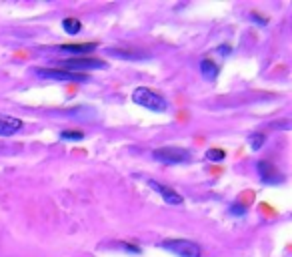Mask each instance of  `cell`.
Returning <instances> with one entry per match:
<instances>
[{
  "instance_id": "cell-1",
  "label": "cell",
  "mask_w": 292,
  "mask_h": 257,
  "mask_svg": "<svg viewBox=\"0 0 292 257\" xmlns=\"http://www.w3.org/2000/svg\"><path fill=\"white\" fill-rule=\"evenodd\" d=\"M132 101L152 113H164L168 109V101L162 95H158L156 91L146 89V87H138L132 91Z\"/></svg>"
},
{
  "instance_id": "cell-2",
  "label": "cell",
  "mask_w": 292,
  "mask_h": 257,
  "mask_svg": "<svg viewBox=\"0 0 292 257\" xmlns=\"http://www.w3.org/2000/svg\"><path fill=\"white\" fill-rule=\"evenodd\" d=\"M152 159L164 165H178V163H188L192 155L190 151L180 149V147H160L152 151Z\"/></svg>"
},
{
  "instance_id": "cell-3",
  "label": "cell",
  "mask_w": 292,
  "mask_h": 257,
  "mask_svg": "<svg viewBox=\"0 0 292 257\" xmlns=\"http://www.w3.org/2000/svg\"><path fill=\"white\" fill-rule=\"evenodd\" d=\"M36 76L46 78V80H60V82H88L90 76L82 72H68L62 68H36Z\"/></svg>"
},
{
  "instance_id": "cell-4",
  "label": "cell",
  "mask_w": 292,
  "mask_h": 257,
  "mask_svg": "<svg viewBox=\"0 0 292 257\" xmlns=\"http://www.w3.org/2000/svg\"><path fill=\"white\" fill-rule=\"evenodd\" d=\"M158 247L166 249V251H170V253H174L178 257H202L200 245H196L190 239H170V241L160 243Z\"/></svg>"
},
{
  "instance_id": "cell-5",
  "label": "cell",
  "mask_w": 292,
  "mask_h": 257,
  "mask_svg": "<svg viewBox=\"0 0 292 257\" xmlns=\"http://www.w3.org/2000/svg\"><path fill=\"white\" fill-rule=\"evenodd\" d=\"M56 64H60L62 70L68 72H78V70H104L108 68V64L104 60H96V58H66V60H58Z\"/></svg>"
},
{
  "instance_id": "cell-6",
  "label": "cell",
  "mask_w": 292,
  "mask_h": 257,
  "mask_svg": "<svg viewBox=\"0 0 292 257\" xmlns=\"http://www.w3.org/2000/svg\"><path fill=\"white\" fill-rule=\"evenodd\" d=\"M256 171H258V177H260V181L262 183H266V185H278V183H282L284 181V177H282V173L270 163V161H258L256 163Z\"/></svg>"
},
{
  "instance_id": "cell-7",
  "label": "cell",
  "mask_w": 292,
  "mask_h": 257,
  "mask_svg": "<svg viewBox=\"0 0 292 257\" xmlns=\"http://www.w3.org/2000/svg\"><path fill=\"white\" fill-rule=\"evenodd\" d=\"M106 54L120 60H148L150 54L140 48H106Z\"/></svg>"
},
{
  "instance_id": "cell-8",
  "label": "cell",
  "mask_w": 292,
  "mask_h": 257,
  "mask_svg": "<svg viewBox=\"0 0 292 257\" xmlns=\"http://www.w3.org/2000/svg\"><path fill=\"white\" fill-rule=\"evenodd\" d=\"M98 44L96 42H82V44H60L56 46V50L68 54V56H74V58H84V54L96 50Z\"/></svg>"
},
{
  "instance_id": "cell-9",
  "label": "cell",
  "mask_w": 292,
  "mask_h": 257,
  "mask_svg": "<svg viewBox=\"0 0 292 257\" xmlns=\"http://www.w3.org/2000/svg\"><path fill=\"white\" fill-rule=\"evenodd\" d=\"M148 187H152L168 205H182V201H184L180 193H176L174 189H170V187H166V185H162L158 181H148Z\"/></svg>"
},
{
  "instance_id": "cell-10",
  "label": "cell",
  "mask_w": 292,
  "mask_h": 257,
  "mask_svg": "<svg viewBox=\"0 0 292 257\" xmlns=\"http://www.w3.org/2000/svg\"><path fill=\"white\" fill-rule=\"evenodd\" d=\"M22 129V121L10 115H0V137H12Z\"/></svg>"
},
{
  "instance_id": "cell-11",
  "label": "cell",
  "mask_w": 292,
  "mask_h": 257,
  "mask_svg": "<svg viewBox=\"0 0 292 257\" xmlns=\"http://www.w3.org/2000/svg\"><path fill=\"white\" fill-rule=\"evenodd\" d=\"M198 68H200V74L206 78V80H216V76H218V64L214 62V60H210V58H202L200 60V64H198Z\"/></svg>"
},
{
  "instance_id": "cell-12",
  "label": "cell",
  "mask_w": 292,
  "mask_h": 257,
  "mask_svg": "<svg viewBox=\"0 0 292 257\" xmlns=\"http://www.w3.org/2000/svg\"><path fill=\"white\" fill-rule=\"evenodd\" d=\"M62 28H64V32H68V34H78V32L82 30V22L76 20V18H64V20H62Z\"/></svg>"
},
{
  "instance_id": "cell-13",
  "label": "cell",
  "mask_w": 292,
  "mask_h": 257,
  "mask_svg": "<svg viewBox=\"0 0 292 257\" xmlns=\"http://www.w3.org/2000/svg\"><path fill=\"white\" fill-rule=\"evenodd\" d=\"M248 143H250V149L252 151H260L264 147V143H266V135L264 133H252L248 137Z\"/></svg>"
},
{
  "instance_id": "cell-14",
  "label": "cell",
  "mask_w": 292,
  "mask_h": 257,
  "mask_svg": "<svg viewBox=\"0 0 292 257\" xmlns=\"http://www.w3.org/2000/svg\"><path fill=\"white\" fill-rule=\"evenodd\" d=\"M206 161H212V163H222L226 159V153L222 149H208L206 151Z\"/></svg>"
},
{
  "instance_id": "cell-15",
  "label": "cell",
  "mask_w": 292,
  "mask_h": 257,
  "mask_svg": "<svg viewBox=\"0 0 292 257\" xmlns=\"http://www.w3.org/2000/svg\"><path fill=\"white\" fill-rule=\"evenodd\" d=\"M60 139L62 141H82L84 133L82 131H60Z\"/></svg>"
},
{
  "instance_id": "cell-16",
  "label": "cell",
  "mask_w": 292,
  "mask_h": 257,
  "mask_svg": "<svg viewBox=\"0 0 292 257\" xmlns=\"http://www.w3.org/2000/svg\"><path fill=\"white\" fill-rule=\"evenodd\" d=\"M118 247H120L122 251L130 253V255H140V253H142V249H140L138 245H134V243H128V241H118Z\"/></svg>"
},
{
  "instance_id": "cell-17",
  "label": "cell",
  "mask_w": 292,
  "mask_h": 257,
  "mask_svg": "<svg viewBox=\"0 0 292 257\" xmlns=\"http://www.w3.org/2000/svg\"><path fill=\"white\" fill-rule=\"evenodd\" d=\"M230 213L236 215V217H242V215L246 213V207H244L242 203H232V205H230Z\"/></svg>"
},
{
  "instance_id": "cell-18",
  "label": "cell",
  "mask_w": 292,
  "mask_h": 257,
  "mask_svg": "<svg viewBox=\"0 0 292 257\" xmlns=\"http://www.w3.org/2000/svg\"><path fill=\"white\" fill-rule=\"evenodd\" d=\"M250 20L256 22V24H260V26H266V24H268V18H264V16L258 14V12H250Z\"/></svg>"
},
{
  "instance_id": "cell-19",
  "label": "cell",
  "mask_w": 292,
  "mask_h": 257,
  "mask_svg": "<svg viewBox=\"0 0 292 257\" xmlns=\"http://www.w3.org/2000/svg\"><path fill=\"white\" fill-rule=\"evenodd\" d=\"M218 52H220L222 56H228V54L232 52V48H230V46H226V44H222V46H218Z\"/></svg>"
}]
</instances>
